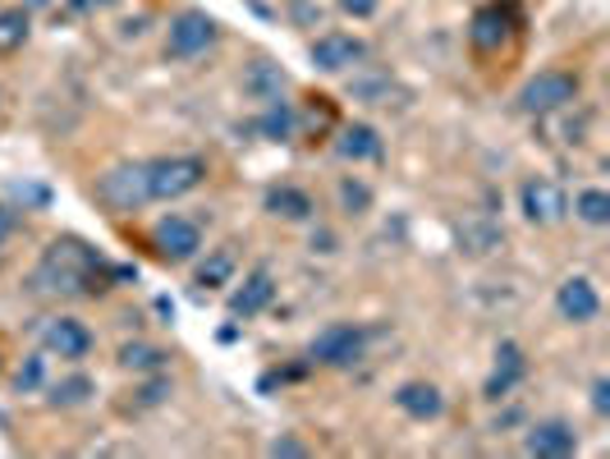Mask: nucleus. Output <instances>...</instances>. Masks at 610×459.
<instances>
[{
  "mask_svg": "<svg viewBox=\"0 0 610 459\" xmlns=\"http://www.w3.org/2000/svg\"><path fill=\"white\" fill-rule=\"evenodd\" d=\"M574 216L588 221V225H606L610 221V193L606 189H583L574 198Z\"/></svg>",
  "mask_w": 610,
  "mask_h": 459,
  "instance_id": "obj_25",
  "label": "nucleus"
},
{
  "mask_svg": "<svg viewBox=\"0 0 610 459\" xmlns=\"http://www.w3.org/2000/svg\"><path fill=\"white\" fill-rule=\"evenodd\" d=\"M42 363H46L42 354H33V359H23V368L14 372V391H19V395H23V391H37V387H42Z\"/></svg>",
  "mask_w": 610,
  "mask_h": 459,
  "instance_id": "obj_26",
  "label": "nucleus"
},
{
  "mask_svg": "<svg viewBox=\"0 0 610 459\" xmlns=\"http://www.w3.org/2000/svg\"><path fill=\"white\" fill-rule=\"evenodd\" d=\"M221 37V23L202 10H184L170 19V33H166V56L170 60H193L202 51H212Z\"/></svg>",
  "mask_w": 610,
  "mask_h": 459,
  "instance_id": "obj_6",
  "label": "nucleus"
},
{
  "mask_svg": "<svg viewBox=\"0 0 610 459\" xmlns=\"http://www.w3.org/2000/svg\"><path fill=\"white\" fill-rule=\"evenodd\" d=\"M170 395V381H151V387H143V404H161Z\"/></svg>",
  "mask_w": 610,
  "mask_h": 459,
  "instance_id": "obj_32",
  "label": "nucleus"
},
{
  "mask_svg": "<svg viewBox=\"0 0 610 459\" xmlns=\"http://www.w3.org/2000/svg\"><path fill=\"white\" fill-rule=\"evenodd\" d=\"M395 404L404 414H409L414 423H431L445 414V395L431 387V381H404V387L395 391Z\"/></svg>",
  "mask_w": 610,
  "mask_h": 459,
  "instance_id": "obj_16",
  "label": "nucleus"
},
{
  "mask_svg": "<svg viewBox=\"0 0 610 459\" xmlns=\"http://www.w3.org/2000/svg\"><path fill=\"white\" fill-rule=\"evenodd\" d=\"M583 79L574 69H542L538 79H528L519 92V111L523 115H551V111H565L569 101H578Z\"/></svg>",
  "mask_w": 610,
  "mask_h": 459,
  "instance_id": "obj_3",
  "label": "nucleus"
},
{
  "mask_svg": "<svg viewBox=\"0 0 610 459\" xmlns=\"http://www.w3.org/2000/svg\"><path fill=\"white\" fill-rule=\"evenodd\" d=\"M42 5H50V0H29V5H23V10H42Z\"/></svg>",
  "mask_w": 610,
  "mask_h": 459,
  "instance_id": "obj_35",
  "label": "nucleus"
},
{
  "mask_svg": "<svg viewBox=\"0 0 610 459\" xmlns=\"http://www.w3.org/2000/svg\"><path fill=\"white\" fill-rule=\"evenodd\" d=\"M523 450L538 455V459H565V455L578 450V432H574L565 418H542V423L528 427Z\"/></svg>",
  "mask_w": 610,
  "mask_h": 459,
  "instance_id": "obj_11",
  "label": "nucleus"
},
{
  "mask_svg": "<svg viewBox=\"0 0 610 459\" xmlns=\"http://www.w3.org/2000/svg\"><path fill=\"white\" fill-rule=\"evenodd\" d=\"M33 33V14L23 10V5H10V10H0V56H14V51L29 42Z\"/></svg>",
  "mask_w": 610,
  "mask_h": 459,
  "instance_id": "obj_20",
  "label": "nucleus"
},
{
  "mask_svg": "<svg viewBox=\"0 0 610 459\" xmlns=\"http://www.w3.org/2000/svg\"><path fill=\"white\" fill-rule=\"evenodd\" d=\"M555 313H561L565 322L583 326V322H592L601 313V294L588 276H569L561 280V290H555Z\"/></svg>",
  "mask_w": 610,
  "mask_h": 459,
  "instance_id": "obj_12",
  "label": "nucleus"
},
{
  "mask_svg": "<svg viewBox=\"0 0 610 459\" xmlns=\"http://www.w3.org/2000/svg\"><path fill=\"white\" fill-rule=\"evenodd\" d=\"M97 202L111 208L115 216H129L138 208H147L151 193H147V161H124V166H111L106 175L97 180Z\"/></svg>",
  "mask_w": 610,
  "mask_h": 459,
  "instance_id": "obj_2",
  "label": "nucleus"
},
{
  "mask_svg": "<svg viewBox=\"0 0 610 459\" xmlns=\"http://www.w3.org/2000/svg\"><path fill=\"white\" fill-rule=\"evenodd\" d=\"M523 372H528V359H523V349L515 345V340H500V349H496V368H492V377H487V400H505L510 395L519 381H523Z\"/></svg>",
  "mask_w": 610,
  "mask_h": 459,
  "instance_id": "obj_15",
  "label": "nucleus"
},
{
  "mask_svg": "<svg viewBox=\"0 0 610 459\" xmlns=\"http://www.w3.org/2000/svg\"><path fill=\"white\" fill-rule=\"evenodd\" d=\"M14 235V212L10 208H0V244H5Z\"/></svg>",
  "mask_w": 610,
  "mask_h": 459,
  "instance_id": "obj_33",
  "label": "nucleus"
},
{
  "mask_svg": "<svg viewBox=\"0 0 610 459\" xmlns=\"http://www.w3.org/2000/svg\"><path fill=\"white\" fill-rule=\"evenodd\" d=\"M267 212L281 216V221H313L317 202H313L308 189H298V184H271L267 189Z\"/></svg>",
  "mask_w": 610,
  "mask_h": 459,
  "instance_id": "obj_17",
  "label": "nucleus"
},
{
  "mask_svg": "<svg viewBox=\"0 0 610 459\" xmlns=\"http://www.w3.org/2000/svg\"><path fill=\"white\" fill-rule=\"evenodd\" d=\"M267 450H271V455H308V446H303V441H294V437H281V441H271Z\"/></svg>",
  "mask_w": 610,
  "mask_h": 459,
  "instance_id": "obj_31",
  "label": "nucleus"
},
{
  "mask_svg": "<svg viewBox=\"0 0 610 459\" xmlns=\"http://www.w3.org/2000/svg\"><path fill=\"white\" fill-rule=\"evenodd\" d=\"M230 276H235V253L230 248H216L212 258L197 267V286L202 290H221V286H230Z\"/></svg>",
  "mask_w": 610,
  "mask_h": 459,
  "instance_id": "obj_24",
  "label": "nucleus"
},
{
  "mask_svg": "<svg viewBox=\"0 0 610 459\" xmlns=\"http://www.w3.org/2000/svg\"><path fill=\"white\" fill-rule=\"evenodd\" d=\"M368 349V331L353 322H330L326 331H317V340L308 345V359L321 368H353Z\"/></svg>",
  "mask_w": 610,
  "mask_h": 459,
  "instance_id": "obj_5",
  "label": "nucleus"
},
{
  "mask_svg": "<svg viewBox=\"0 0 610 459\" xmlns=\"http://www.w3.org/2000/svg\"><path fill=\"white\" fill-rule=\"evenodd\" d=\"M244 92H248V97H258V101H281V92H285V69H281V65H271V60L248 65V74H244Z\"/></svg>",
  "mask_w": 610,
  "mask_h": 459,
  "instance_id": "obj_19",
  "label": "nucleus"
},
{
  "mask_svg": "<svg viewBox=\"0 0 610 459\" xmlns=\"http://www.w3.org/2000/svg\"><path fill=\"white\" fill-rule=\"evenodd\" d=\"M519 208L532 225H561L569 216V198L555 180H546V175H528L519 184Z\"/></svg>",
  "mask_w": 610,
  "mask_h": 459,
  "instance_id": "obj_9",
  "label": "nucleus"
},
{
  "mask_svg": "<svg viewBox=\"0 0 610 459\" xmlns=\"http://www.w3.org/2000/svg\"><path fill=\"white\" fill-rule=\"evenodd\" d=\"M363 56H368V46L353 37V33H321L313 42V65L321 74H344V69L359 65Z\"/></svg>",
  "mask_w": 610,
  "mask_h": 459,
  "instance_id": "obj_13",
  "label": "nucleus"
},
{
  "mask_svg": "<svg viewBox=\"0 0 610 459\" xmlns=\"http://www.w3.org/2000/svg\"><path fill=\"white\" fill-rule=\"evenodd\" d=\"M83 10H97V5H115V0H79Z\"/></svg>",
  "mask_w": 610,
  "mask_h": 459,
  "instance_id": "obj_34",
  "label": "nucleus"
},
{
  "mask_svg": "<svg viewBox=\"0 0 610 459\" xmlns=\"http://www.w3.org/2000/svg\"><path fill=\"white\" fill-rule=\"evenodd\" d=\"M202 180H207V161H202V157H161V161H147V193H151V202L184 198Z\"/></svg>",
  "mask_w": 610,
  "mask_h": 459,
  "instance_id": "obj_4",
  "label": "nucleus"
},
{
  "mask_svg": "<svg viewBox=\"0 0 610 459\" xmlns=\"http://www.w3.org/2000/svg\"><path fill=\"white\" fill-rule=\"evenodd\" d=\"M336 152L344 161H376L381 157V138L372 124H344L340 138H336Z\"/></svg>",
  "mask_w": 610,
  "mask_h": 459,
  "instance_id": "obj_18",
  "label": "nucleus"
},
{
  "mask_svg": "<svg viewBox=\"0 0 610 459\" xmlns=\"http://www.w3.org/2000/svg\"><path fill=\"white\" fill-rule=\"evenodd\" d=\"M92 395H97V381L88 372H74V377L50 387V404H56V410H79V404H88Z\"/></svg>",
  "mask_w": 610,
  "mask_h": 459,
  "instance_id": "obj_21",
  "label": "nucleus"
},
{
  "mask_svg": "<svg viewBox=\"0 0 610 459\" xmlns=\"http://www.w3.org/2000/svg\"><path fill=\"white\" fill-rule=\"evenodd\" d=\"M170 354L157 349V345H143V340H129L120 349V368H129V372H161L166 368Z\"/></svg>",
  "mask_w": 610,
  "mask_h": 459,
  "instance_id": "obj_23",
  "label": "nucleus"
},
{
  "mask_svg": "<svg viewBox=\"0 0 610 459\" xmlns=\"http://www.w3.org/2000/svg\"><path fill=\"white\" fill-rule=\"evenodd\" d=\"M271 299H275V276H271V267H252L244 276V286L230 294V317H239V322L258 317Z\"/></svg>",
  "mask_w": 610,
  "mask_h": 459,
  "instance_id": "obj_14",
  "label": "nucleus"
},
{
  "mask_svg": "<svg viewBox=\"0 0 610 459\" xmlns=\"http://www.w3.org/2000/svg\"><path fill=\"white\" fill-rule=\"evenodd\" d=\"M340 198H344V208H349V212H368V202H372L368 184H353V180L340 184Z\"/></svg>",
  "mask_w": 610,
  "mask_h": 459,
  "instance_id": "obj_28",
  "label": "nucleus"
},
{
  "mask_svg": "<svg viewBox=\"0 0 610 459\" xmlns=\"http://www.w3.org/2000/svg\"><path fill=\"white\" fill-rule=\"evenodd\" d=\"M151 248H157V258L161 262H193L197 253H202V225L189 221V216H161L157 225H151Z\"/></svg>",
  "mask_w": 610,
  "mask_h": 459,
  "instance_id": "obj_8",
  "label": "nucleus"
},
{
  "mask_svg": "<svg viewBox=\"0 0 610 459\" xmlns=\"http://www.w3.org/2000/svg\"><path fill=\"white\" fill-rule=\"evenodd\" d=\"M336 5H340L344 14H353V19H372L381 0H336Z\"/></svg>",
  "mask_w": 610,
  "mask_h": 459,
  "instance_id": "obj_30",
  "label": "nucleus"
},
{
  "mask_svg": "<svg viewBox=\"0 0 610 459\" xmlns=\"http://www.w3.org/2000/svg\"><path fill=\"white\" fill-rule=\"evenodd\" d=\"M592 414H610V377H597L592 381Z\"/></svg>",
  "mask_w": 610,
  "mask_h": 459,
  "instance_id": "obj_29",
  "label": "nucleus"
},
{
  "mask_svg": "<svg viewBox=\"0 0 610 459\" xmlns=\"http://www.w3.org/2000/svg\"><path fill=\"white\" fill-rule=\"evenodd\" d=\"M313 107H308V115H303V124L308 130H330L336 124V107H330V97H308Z\"/></svg>",
  "mask_w": 610,
  "mask_h": 459,
  "instance_id": "obj_27",
  "label": "nucleus"
},
{
  "mask_svg": "<svg viewBox=\"0 0 610 459\" xmlns=\"http://www.w3.org/2000/svg\"><path fill=\"white\" fill-rule=\"evenodd\" d=\"M37 336H42V349H46V354H56V359H69V363L88 359L92 345H97V336H92V331H88L79 317H46Z\"/></svg>",
  "mask_w": 610,
  "mask_h": 459,
  "instance_id": "obj_10",
  "label": "nucleus"
},
{
  "mask_svg": "<svg viewBox=\"0 0 610 459\" xmlns=\"http://www.w3.org/2000/svg\"><path fill=\"white\" fill-rule=\"evenodd\" d=\"M129 276H134L129 267H106V258H101L97 248L69 235L42 253L33 286L42 294H101V290H111V280H129Z\"/></svg>",
  "mask_w": 610,
  "mask_h": 459,
  "instance_id": "obj_1",
  "label": "nucleus"
},
{
  "mask_svg": "<svg viewBox=\"0 0 610 459\" xmlns=\"http://www.w3.org/2000/svg\"><path fill=\"white\" fill-rule=\"evenodd\" d=\"M298 130V115L285 107V101H267V115L258 120V134L271 138V143H290Z\"/></svg>",
  "mask_w": 610,
  "mask_h": 459,
  "instance_id": "obj_22",
  "label": "nucleus"
},
{
  "mask_svg": "<svg viewBox=\"0 0 610 459\" xmlns=\"http://www.w3.org/2000/svg\"><path fill=\"white\" fill-rule=\"evenodd\" d=\"M519 29V10L515 0H492V5H482L468 23V42L477 56H496V51H505V42L515 37Z\"/></svg>",
  "mask_w": 610,
  "mask_h": 459,
  "instance_id": "obj_7",
  "label": "nucleus"
}]
</instances>
